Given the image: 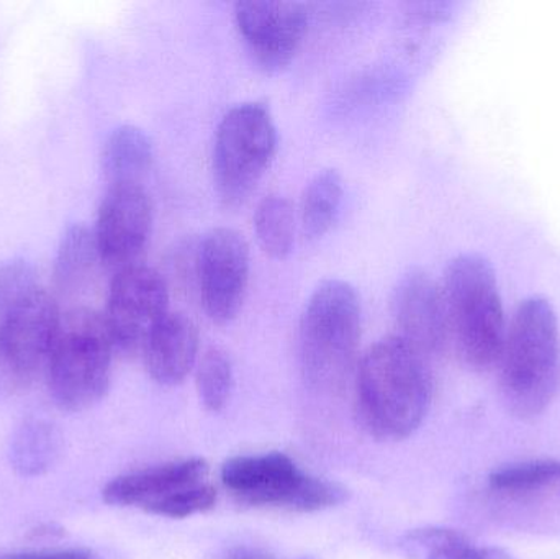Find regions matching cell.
<instances>
[{
	"label": "cell",
	"instance_id": "52a82bcc",
	"mask_svg": "<svg viewBox=\"0 0 560 559\" xmlns=\"http://www.w3.org/2000/svg\"><path fill=\"white\" fill-rule=\"evenodd\" d=\"M222 481L238 501L255 508L316 512L348 498L342 486L305 475L292 458L278 452L229 459Z\"/></svg>",
	"mask_w": 560,
	"mask_h": 559
},
{
	"label": "cell",
	"instance_id": "e0dca14e",
	"mask_svg": "<svg viewBox=\"0 0 560 559\" xmlns=\"http://www.w3.org/2000/svg\"><path fill=\"white\" fill-rule=\"evenodd\" d=\"M153 164L150 138L133 125L115 128L102 150V171L108 187L141 186Z\"/></svg>",
	"mask_w": 560,
	"mask_h": 559
},
{
	"label": "cell",
	"instance_id": "9c48e42d",
	"mask_svg": "<svg viewBox=\"0 0 560 559\" xmlns=\"http://www.w3.org/2000/svg\"><path fill=\"white\" fill-rule=\"evenodd\" d=\"M61 308L43 288L23 299L0 322V373L15 386H26L46 373Z\"/></svg>",
	"mask_w": 560,
	"mask_h": 559
},
{
	"label": "cell",
	"instance_id": "d4e9b609",
	"mask_svg": "<svg viewBox=\"0 0 560 559\" xmlns=\"http://www.w3.org/2000/svg\"><path fill=\"white\" fill-rule=\"evenodd\" d=\"M215 502L217 489L207 482H199V485L179 489L167 498L161 499L156 504L148 508L147 512L161 515V517L186 519L210 511Z\"/></svg>",
	"mask_w": 560,
	"mask_h": 559
},
{
	"label": "cell",
	"instance_id": "8fae6325",
	"mask_svg": "<svg viewBox=\"0 0 560 559\" xmlns=\"http://www.w3.org/2000/svg\"><path fill=\"white\" fill-rule=\"evenodd\" d=\"M151 226L153 206L143 186L108 187L94 230L105 268L117 272L141 265Z\"/></svg>",
	"mask_w": 560,
	"mask_h": 559
},
{
	"label": "cell",
	"instance_id": "ac0fdd59",
	"mask_svg": "<svg viewBox=\"0 0 560 559\" xmlns=\"http://www.w3.org/2000/svg\"><path fill=\"white\" fill-rule=\"evenodd\" d=\"M61 452V436L45 420H26L12 440L10 458L23 476H39L52 468Z\"/></svg>",
	"mask_w": 560,
	"mask_h": 559
},
{
	"label": "cell",
	"instance_id": "603a6c76",
	"mask_svg": "<svg viewBox=\"0 0 560 559\" xmlns=\"http://www.w3.org/2000/svg\"><path fill=\"white\" fill-rule=\"evenodd\" d=\"M560 481L559 459H536L505 466L490 475L489 486L493 491L506 494L535 491Z\"/></svg>",
	"mask_w": 560,
	"mask_h": 559
},
{
	"label": "cell",
	"instance_id": "4316f807",
	"mask_svg": "<svg viewBox=\"0 0 560 559\" xmlns=\"http://www.w3.org/2000/svg\"><path fill=\"white\" fill-rule=\"evenodd\" d=\"M225 559H278L268 551L255 547H236L229 551Z\"/></svg>",
	"mask_w": 560,
	"mask_h": 559
},
{
	"label": "cell",
	"instance_id": "277c9868",
	"mask_svg": "<svg viewBox=\"0 0 560 559\" xmlns=\"http://www.w3.org/2000/svg\"><path fill=\"white\" fill-rule=\"evenodd\" d=\"M362 308L358 292L341 279L313 291L300 321V364L315 389L335 393L348 383L358 361Z\"/></svg>",
	"mask_w": 560,
	"mask_h": 559
},
{
	"label": "cell",
	"instance_id": "2e32d148",
	"mask_svg": "<svg viewBox=\"0 0 560 559\" xmlns=\"http://www.w3.org/2000/svg\"><path fill=\"white\" fill-rule=\"evenodd\" d=\"M104 266L94 230L85 225H72L62 235L56 253L55 289L61 298L71 299L88 294L97 282L98 272Z\"/></svg>",
	"mask_w": 560,
	"mask_h": 559
},
{
	"label": "cell",
	"instance_id": "5bb4252c",
	"mask_svg": "<svg viewBox=\"0 0 560 559\" xmlns=\"http://www.w3.org/2000/svg\"><path fill=\"white\" fill-rule=\"evenodd\" d=\"M207 473H209V466L200 458L166 463V465L118 476L105 486L102 496L107 504L148 511V508L173 492L203 482Z\"/></svg>",
	"mask_w": 560,
	"mask_h": 559
},
{
	"label": "cell",
	"instance_id": "ffe728a7",
	"mask_svg": "<svg viewBox=\"0 0 560 559\" xmlns=\"http://www.w3.org/2000/svg\"><path fill=\"white\" fill-rule=\"evenodd\" d=\"M342 200V179L336 170H323L306 184L300 202V222L308 238L325 235L336 217Z\"/></svg>",
	"mask_w": 560,
	"mask_h": 559
},
{
	"label": "cell",
	"instance_id": "d6986e66",
	"mask_svg": "<svg viewBox=\"0 0 560 559\" xmlns=\"http://www.w3.org/2000/svg\"><path fill=\"white\" fill-rule=\"evenodd\" d=\"M405 547L423 559H516L497 547H479L453 528L427 527L411 532Z\"/></svg>",
	"mask_w": 560,
	"mask_h": 559
},
{
	"label": "cell",
	"instance_id": "5b68a950",
	"mask_svg": "<svg viewBox=\"0 0 560 559\" xmlns=\"http://www.w3.org/2000/svg\"><path fill=\"white\" fill-rule=\"evenodd\" d=\"M115 353L104 315L82 305L61 312L46 366L56 406L81 412L97 404L110 386Z\"/></svg>",
	"mask_w": 560,
	"mask_h": 559
},
{
	"label": "cell",
	"instance_id": "30bf717a",
	"mask_svg": "<svg viewBox=\"0 0 560 559\" xmlns=\"http://www.w3.org/2000/svg\"><path fill=\"white\" fill-rule=\"evenodd\" d=\"M200 301L215 324L232 322L242 311L249 281V246L236 230H210L197 252Z\"/></svg>",
	"mask_w": 560,
	"mask_h": 559
},
{
	"label": "cell",
	"instance_id": "cb8c5ba5",
	"mask_svg": "<svg viewBox=\"0 0 560 559\" xmlns=\"http://www.w3.org/2000/svg\"><path fill=\"white\" fill-rule=\"evenodd\" d=\"M38 288L42 286L32 263L13 259L0 265V322Z\"/></svg>",
	"mask_w": 560,
	"mask_h": 559
},
{
	"label": "cell",
	"instance_id": "7c38bea8",
	"mask_svg": "<svg viewBox=\"0 0 560 559\" xmlns=\"http://www.w3.org/2000/svg\"><path fill=\"white\" fill-rule=\"evenodd\" d=\"M390 314L397 337L424 357L443 353L451 345L443 291L424 269L411 268L395 282Z\"/></svg>",
	"mask_w": 560,
	"mask_h": 559
},
{
	"label": "cell",
	"instance_id": "44dd1931",
	"mask_svg": "<svg viewBox=\"0 0 560 559\" xmlns=\"http://www.w3.org/2000/svg\"><path fill=\"white\" fill-rule=\"evenodd\" d=\"M259 245L271 258L283 259L295 243V209L283 196L265 197L255 213Z\"/></svg>",
	"mask_w": 560,
	"mask_h": 559
},
{
	"label": "cell",
	"instance_id": "3957f363",
	"mask_svg": "<svg viewBox=\"0 0 560 559\" xmlns=\"http://www.w3.org/2000/svg\"><path fill=\"white\" fill-rule=\"evenodd\" d=\"M444 305L451 345L470 370L490 371L499 364L506 324L495 271L479 253H463L444 271Z\"/></svg>",
	"mask_w": 560,
	"mask_h": 559
},
{
	"label": "cell",
	"instance_id": "9a60e30c",
	"mask_svg": "<svg viewBox=\"0 0 560 559\" xmlns=\"http://www.w3.org/2000/svg\"><path fill=\"white\" fill-rule=\"evenodd\" d=\"M141 357L151 380L161 386L183 383L199 357L197 325L179 312H170L151 331Z\"/></svg>",
	"mask_w": 560,
	"mask_h": 559
},
{
	"label": "cell",
	"instance_id": "8992f818",
	"mask_svg": "<svg viewBox=\"0 0 560 559\" xmlns=\"http://www.w3.org/2000/svg\"><path fill=\"white\" fill-rule=\"evenodd\" d=\"M278 150L271 112L259 102H245L226 112L213 143V180L226 207L245 202L268 171Z\"/></svg>",
	"mask_w": 560,
	"mask_h": 559
},
{
	"label": "cell",
	"instance_id": "7402d4cb",
	"mask_svg": "<svg viewBox=\"0 0 560 559\" xmlns=\"http://www.w3.org/2000/svg\"><path fill=\"white\" fill-rule=\"evenodd\" d=\"M197 391L210 412L225 409L233 387V366L226 351L212 347L197 361Z\"/></svg>",
	"mask_w": 560,
	"mask_h": 559
},
{
	"label": "cell",
	"instance_id": "6da1fadb",
	"mask_svg": "<svg viewBox=\"0 0 560 559\" xmlns=\"http://www.w3.org/2000/svg\"><path fill=\"white\" fill-rule=\"evenodd\" d=\"M433 399L428 358L400 337L372 345L358 364V406L362 422L381 440L413 435Z\"/></svg>",
	"mask_w": 560,
	"mask_h": 559
},
{
	"label": "cell",
	"instance_id": "7a4b0ae2",
	"mask_svg": "<svg viewBox=\"0 0 560 559\" xmlns=\"http://www.w3.org/2000/svg\"><path fill=\"white\" fill-rule=\"evenodd\" d=\"M497 366L503 403L513 416L536 419L551 406L560 387V331L548 299L532 295L520 302Z\"/></svg>",
	"mask_w": 560,
	"mask_h": 559
},
{
	"label": "cell",
	"instance_id": "484cf974",
	"mask_svg": "<svg viewBox=\"0 0 560 559\" xmlns=\"http://www.w3.org/2000/svg\"><path fill=\"white\" fill-rule=\"evenodd\" d=\"M0 559H97L92 551L82 548L59 551H35V554H16Z\"/></svg>",
	"mask_w": 560,
	"mask_h": 559
},
{
	"label": "cell",
	"instance_id": "ba28073f",
	"mask_svg": "<svg viewBox=\"0 0 560 559\" xmlns=\"http://www.w3.org/2000/svg\"><path fill=\"white\" fill-rule=\"evenodd\" d=\"M167 314L170 292L156 269L137 265L115 272L102 315L117 353L141 354L151 331Z\"/></svg>",
	"mask_w": 560,
	"mask_h": 559
},
{
	"label": "cell",
	"instance_id": "4fadbf2b",
	"mask_svg": "<svg viewBox=\"0 0 560 559\" xmlns=\"http://www.w3.org/2000/svg\"><path fill=\"white\" fill-rule=\"evenodd\" d=\"M235 20L256 61L266 69H280L299 51L308 13L299 2L248 0L236 3Z\"/></svg>",
	"mask_w": 560,
	"mask_h": 559
}]
</instances>
